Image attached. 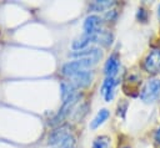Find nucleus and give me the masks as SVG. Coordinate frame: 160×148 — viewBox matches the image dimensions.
<instances>
[{"mask_svg":"<svg viewBox=\"0 0 160 148\" xmlns=\"http://www.w3.org/2000/svg\"><path fill=\"white\" fill-rule=\"evenodd\" d=\"M100 58L101 57H85V58H76L74 61H70L62 66V75L70 78L75 73L92 67L100 61Z\"/></svg>","mask_w":160,"mask_h":148,"instance_id":"nucleus-1","label":"nucleus"},{"mask_svg":"<svg viewBox=\"0 0 160 148\" xmlns=\"http://www.w3.org/2000/svg\"><path fill=\"white\" fill-rule=\"evenodd\" d=\"M139 96L141 101L145 103L154 102L160 96V80L159 78H150L139 91Z\"/></svg>","mask_w":160,"mask_h":148,"instance_id":"nucleus-2","label":"nucleus"},{"mask_svg":"<svg viewBox=\"0 0 160 148\" xmlns=\"http://www.w3.org/2000/svg\"><path fill=\"white\" fill-rule=\"evenodd\" d=\"M142 67L148 73L156 75L160 72V50H151L142 61Z\"/></svg>","mask_w":160,"mask_h":148,"instance_id":"nucleus-3","label":"nucleus"},{"mask_svg":"<svg viewBox=\"0 0 160 148\" xmlns=\"http://www.w3.org/2000/svg\"><path fill=\"white\" fill-rule=\"evenodd\" d=\"M141 85V78L139 77L138 73H134V72H129L125 78H124V82H122V91L129 95V96H136L138 95V91H139V87Z\"/></svg>","mask_w":160,"mask_h":148,"instance_id":"nucleus-4","label":"nucleus"},{"mask_svg":"<svg viewBox=\"0 0 160 148\" xmlns=\"http://www.w3.org/2000/svg\"><path fill=\"white\" fill-rule=\"evenodd\" d=\"M70 137H71L70 129H69L68 127L62 126V127H59V128L54 129V131L49 134V141H48V143H49L50 146H52V147H56V146L64 143V142H65L68 138H70Z\"/></svg>","mask_w":160,"mask_h":148,"instance_id":"nucleus-5","label":"nucleus"},{"mask_svg":"<svg viewBox=\"0 0 160 148\" xmlns=\"http://www.w3.org/2000/svg\"><path fill=\"white\" fill-rule=\"evenodd\" d=\"M94 78V72L92 71H89V70H84V71H80L78 73H75L74 76L70 77V82L75 86V88H82V87H86L91 83Z\"/></svg>","mask_w":160,"mask_h":148,"instance_id":"nucleus-6","label":"nucleus"},{"mask_svg":"<svg viewBox=\"0 0 160 148\" xmlns=\"http://www.w3.org/2000/svg\"><path fill=\"white\" fill-rule=\"evenodd\" d=\"M102 19L99 15H89L84 21V34L95 35L101 31Z\"/></svg>","mask_w":160,"mask_h":148,"instance_id":"nucleus-7","label":"nucleus"},{"mask_svg":"<svg viewBox=\"0 0 160 148\" xmlns=\"http://www.w3.org/2000/svg\"><path fill=\"white\" fill-rule=\"evenodd\" d=\"M118 86V81L115 77H106L101 87V95L106 102H110L115 96V88Z\"/></svg>","mask_w":160,"mask_h":148,"instance_id":"nucleus-8","label":"nucleus"},{"mask_svg":"<svg viewBox=\"0 0 160 148\" xmlns=\"http://www.w3.org/2000/svg\"><path fill=\"white\" fill-rule=\"evenodd\" d=\"M119 67H120L119 57H118L116 53H114V55H111L108 58V61L105 63V67H104V71H105L106 77H115V75L119 71Z\"/></svg>","mask_w":160,"mask_h":148,"instance_id":"nucleus-9","label":"nucleus"},{"mask_svg":"<svg viewBox=\"0 0 160 148\" xmlns=\"http://www.w3.org/2000/svg\"><path fill=\"white\" fill-rule=\"evenodd\" d=\"M90 42H95V35H89V34H82L81 36L76 37L74 41H72V49L75 51H79V50H84L89 46Z\"/></svg>","mask_w":160,"mask_h":148,"instance_id":"nucleus-10","label":"nucleus"},{"mask_svg":"<svg viewBox=\"0 0 160 148\" xmlns=\"http://www.w3.org/2000/svg\"><path fill=\"white\" fill-rule=\"evenodd\" d=\"M70 56L76 58H85V57H101L102 53H101V50L98 47H86L84 50L71 52Z\"/></svg>","mask_w":160,"mask_h":148,"instance_id":"nucleus-11","label":"nucleus"},{"mask_svg":"<svg viewBox=\"0 0 160 148\" xmlns=\"http://www.w3.org/2000/svg\"><path fill=\"white\" fill-rule=\"evenodd\" d=\"M60 90H61V98H62V102H66L71 98H74L76 96V88L75 86L69 81V82H62L61 86H60Z\"/></svg>","mask_w":160,"mask_h":148,"instance_id":"nucleus-12","label":"nucleus"},{"mask_svg":"<svg viewBox=\"0 0 160 148\" xmlns=\"http://www.w3.org/2000/svg\"><path fill=\"white\" fill-rule=\"evenodd\" d=\"M109 116H110L109 109H106V108L100 109V111L96 113V116L92 118V121L90 122V128H91V129H96L98 127H100V126L109 118Z\"/></svg>","mask_w":160,"mask_h":148,"instance_id":"nucleus-13","label":"nucleus"},{"mask_svg":"<svg viewBox=\"0 0 160 148\" xmlns=\"http://www.w3.org/2000/svg\"><path fill=\"white\" fill-rule=\"evenodd\" d=\"M92 148H111V139L108 136H99L94 139Z\"/></svg>","mask_w":160,"mask_h":148,"instance_id":"nucleus-14","label":"nucleus"},{"mask_svg":"<svg viewBox=\"0 0 160 148\" xmlns=\"http://www.w3.org/2000/svg\"><path fill=\"white\" fill-rule=\"evenodd\" d=\"M114 5V1H109V0H102V1H94L90 5V9L94 11H102L110 6Z\"/></svg>","mask_w":160,"mask_h":148,"instance_id":"nucleus-15","label":"nucleus"},{"mask_svg":"<svg viewBox=\"0 0 160 148\" xmlns=\"http://www.w3.org/2000/svg\"><path fill=\"white\" fill-rule=\"evenodd\" d=\"M74 143H75V141H74V137L71 136V137L68 138L64 143H61V144H59V146H56V147H52V148H72Z\"/></svg>","mask_w":160,"mask_h":148,"instance_id":"nucleus-16","label":"nucleus"},{"mask_svg":"<svg viewBox=\"0 0 160 148\" xmlns=\"http://www.w3.org/2000/svg\"><path fill=\"white\" fill-rule=\"evenodd\" d=\"M115 16H116L115 10H109V11H106V14H105V19H106V20H114Z\"/></svg>","mask_w":160,"mask_h":148,"instance_id":"nucleus-17","label":"nucleus"},{"mask_svg":"<svg viewBox=\"0 0 160 148\" xmlns=\"http://www.w3.org/2000/svg\"><path fill=\"white\" fill-rule=\"evenodd\" d=\"M155 141H156L158 143H160V127H159V129H158L156 133H155Z\"/></svg>","mask_w":160,"mask_h":148,"instance_id":"nucleus-18","label":"nucleus"},{"mask_svg":"<svg viewBox=\"0 0 160 148\" xmlns=\"http://www.w3.org/2000/svg\"><path fill=\"white\" fill-rule=\"evenodd\" d=\"M159 16H160V5H159Z\"/></svg>","mask_w":160,"mask_h":148,"instance_id":"nucleus-19","label":"nucleus"},{"mask_svg":"<svg viewBox=\"0 0 160 148\" xmlns=\"http://www.w3.org/2000/svg\"><path fill=\"white\" fill-rule=\"evenodd\" d=\"M122 148H130V147H122Z\"/></svg>","mask_w":160,"mask_h":148,"instance_id":"nucleus-20","label":"nucleus"}]
</instances>
